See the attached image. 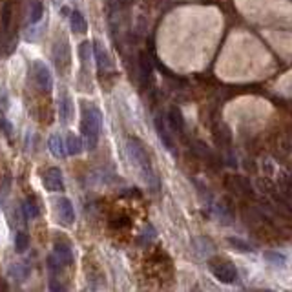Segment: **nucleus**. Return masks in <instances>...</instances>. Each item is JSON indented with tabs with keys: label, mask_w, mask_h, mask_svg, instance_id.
Returning <instances> with one entry per match:
<instances>
[{
	"label": "nucleus",
	"mask_w": 292,
	"mask_h": 292,
	"mask_svg": "<svg viewBox=\"0 0 292 292\" xmlns=\"http://www.w3.org/2000/svg\"><path fill=\"white\" fill-rule=\"evenodd\" d=\"M126 152H128V155H130L132 163L137 166L139 173L142 175V179H144L146 185H148L154 192L159 190V179H157L154 168H152L150 155H148V152H146L144 144H142L137 137H130L126 142Z\"/></svg>",
	"instance_id": "1"
},
{
	"label": "nucleus",
	"mask_w": 292,
	"mask_h": 292,
	"mask_svg": "<svg viewBox=\"0 0 292 292\" xmlns=\"http://www.w3.org/2000/svg\"><path fill=\"white\" fill-rule=\"evenodd\" d=\"M100 128H102V114L100 110L95 106H88L84 112H82V137H84V144L90 152H93L97 148V142H99L100 135Z\"/></svg>",
	"instance_id": "2"
},
{
	"label": "nucleus",
	"mask_w": 292,
	"mask_h": 292,
	"mask_svg": "<svg viewBox=\"0 0 292 292\" xmlns=\"http://www.w3.org/2000/svg\"><path fill=\"white\" fill-rule=\"evenodd\" d=\"M208 269L210 272L215 276V279H219L221 283H234L237 279V270L230 261L212 260L208 265Z\"/></svg>",
	"instance_id": "3"
},
{
	"label": "nucleus",
	"mask_w": 292,
	"mask_h": 292,
	"mask_svg": "<svg viewBox=\"0 0 292 292\" xmlns=\"http://www.w3.org/2000/svg\"><path fill=\"white\" fill-rule=\"evenodd\" d=\"M33 77H35L36 86L41 88L42 91H46V93L53 86V79H51L50 68H48L44 62H41V60H35V62H33Z\"/></svg>",
	"instance_id": "4"
},
{
	"label": "nucleus",
	"mask_w": 292,
	"mask_h": 292,
	"mask_svg": "<svg viewBox=\"0 0 292 292\" xmlns=\"http://www.w3.org/2000/svg\"><path fill=\"white\" fill-rule=\"evenodd\" d=\"M51 59H53V64L57 66V69H60V71L69 64V48L68 42L64 41V39H59L57 42H53Z\"/></svg>",
	"instance_id": "5"
},
{
	"label": "nucleus",
	"mask_w": 292,
	"mask_h": 292,
	"mask_svg": "<svg viewBox=\"0 0 292 292\" xmlns=\"http://www.w3.org/2000/svg\"><path fill=\"white\" fill-rule=\"evenodd\" d=\"M57 215H59V221L66 227L75 223V210H73L71 201L66 199V197H60L57 201Z\"/></svg>",
	"instance_id": "6"
},
{
	"label": "nucleus",
	"mask_w": 292,
	"mask_h": 292,
	"mask_svg": "<svg viewBox=\"0 0 292 292\" xmlns=\"http://www.w3.org/2000/svg\"><path fill=\"white\" fill-rule=\"evenodd\" d=\"M42 182L50 192H62L64 190V181H62V172L59 168H50L46 170L42 175Z\"/></svg>",
	"instance_id": "7"
},
{
	"label": "nucleus",
	"mask_w": 292,
	"mask_h": 292,
	"mask_svg": "<svg viewBox=\"0 0 292 292\" xmlns=\"http://www.w3.org/2000/svg\"><path fill=\"white\" fill-rule=\"evenodd\" d=\"M53 256L64 265V267L71 265V261H73L71 245H69L66 239H57V241L53 243Z\"/></svg>",
	"instance_id": "8"
},
{
	"label": "nucleus",
	"mask_w": 292,
	"mask_h": 292,
	"mask_svg": "<svg viewBox=\"0 0 292 292\" xmlns=\"http://www.w3.org/2000/svg\"><path fill=\"white\" fill-rule=\"evenodd\" d=\"M93 53H95V62L100 71H112V69H114V59H112L108 51L104 50V46L95 44L93 46Z\"/></svg>",
	"instance_id": "9"
},
{
	"label": "nucleus",
	"mask_w": 292,
	"mask_h": 292,
	"mask_svg": "<svg viewBox=\"0 0 292 292\" xmlns=\"http://www.w3.org/2000/svg\"><path fill=\"white\" fill-rule=\"evenodd\" d=\"M154 123H155V130H157V133H159V139L163 141V144L166 146V150L172 152V154H175V144H173L172 133L168 132V126L164 124L163 117H161V115H157Z\"/></svg>",
	"instance_id": "10"
},
{
	"label": "nucleus",
	"mask_w": 292,
	"mask_h": 292,
	"mask_svg": "<svg viewBox=\"0 0 292 292\" xmlns=\"http://www.w3.org/2000/svg\"><path fill=\"white\" fill-rule=\"evenodd\" d=\"M168 124H170V128H172L173 132H177V133L185 132V117H182L181 110H179L177 106H172V108H170Z\"/></svg>",
	"instance_id": "11"
},
{
	"label": "nucleus",
	"mask_w": 292,
	"mask_h": 292,
	"mask_svg": "<svg viewBox=\"0 0 292 292\" xmlns=\"http://www.w3.org/2000/svg\"><path fill=\"white\" fill-rule=\"evenodd\" d=\"M48 148H50L51 154H53L55 157H59V159L66 155V146H64L62 137H60L59 133L50 135V139H48Z\"/></svg>",
	"instance_id": "12"
},
{
	"label": "nucleus",
	"mask_w": 292,
	"mask_h": 292,
	"mask_svg": "<svg viewBox=\"0 0 292 292\" xmlns=\"http://www.w3.org/2000/svg\"><path fill=\"white\" fill-rule=\"evenodd\" d=\"M69 22H71V29L75 33H86L88 29V22H86V18H84V15L81 13V11H71L69 13Z\"/></svg>",
	"instance_id": "13"
},
{
	"label": "nucleus",
	"mask_w": 292,
	"mask_h": 292,
	"mask_svg": "<svg viewBox=\"0 0 292 292\" xmlns=\"http://www.w3.org/2000/svg\"><path fill=\"white\" fill-rule=\"evenodd\" d=\"M27 15H29V24L41 22L42 15H44V4L41 0H31L29 8H27Z\"/></svg>",
	"instance_id": "14"
},
{
	"label": "nucleus",
	"mask_w": 292,
	"mask_h": 292,
	"mask_svg": "<svg viewBox=\"0 0 292 292\" xmlns=\"http://www.w3.org/2000/svg\"><path fill=\"white\" fill-rule=\"evenodd\" d=\"M39 214H41V208L36 205V201L33 197H27L22 203V215L26 219H35L39 217Z\"/></svg>",
	"instance_id": "15"
},
{
	"label": "nucleus",
	"mask_w": 292,
	"mask_h": 292,
	"mask_svg": "<svg viewBox=\"0 0 292 292\" xmlns=\"http://www.w3.org/2000/svg\"><path fill=\"white\" fill-rule=\"evenodd\" d=\"M66 154L69 155H79L82 152V148H84V144H82V141L79 139L77 135H73V133H69L68 137H66Z\"/></svg>",
	"instance_id": "16"
},
{
	"label": "nucleus",
	"mask_w": 292,
	"mask_h": 292,
	"mask_svg": "<svg viewBox=\"0 0 292 292\" xmlns=\"http://www.w3.org/2000/svg\"><path fill=\"white\" fill-rule=\"evenodd\" d=\"M69 117H71V99L66 93H62L60 95V119H62V123H68Z\"/></svg>",
	"instance_id": "17"
},
{
	"label": "nucleus",
	"mask_w": 292,
	"mask_h": 292,
	"mask_svg": "<svg viewBox=\"0 0 292 292\" xmlns=\"http://www.w3.org/2000/svg\"><path fill=\"white\" fill-rule=\"evenodd\" d=\"M9 274H11L17 281H22V279L27 278V274H29V267H26L24 263H13L9 267Z\"/></svg>",
	"instance_id": "18"
},
{
	"label": "nucleus",
	"mask_w": 292,
	"mask_h": 292,
	"mask_svg": "<svg viewBox=\"0 0 292 292\" xmlns=\"http://www.w3.org/2000/svg\"><path fill=\"white\" fill-rule=\"evenodd\" d=\"M27 245H29V237H27L26 232H17V236H15V248H17L18 252H24L27 248Z\"/></svg>",
	"instance_id": "19"
},
{
	"label": "nucleus",
	"mask_w": 292,
	"mask_h": 292,
	"mask_svg": "<svg viewBox=\"0 0 292 292\" xmlns=\"http://www.w3.org/2000/svg\"><path fill=\"white\" fill-rule=\"evenodd\" d=\"M79 55H81L82 64L88 66L91 60V42H82V44L79 46Z\"/></svg>",
	"instance_id": "20"
},
{
	"label": "nucleus",
	"mask_w": 292,
	"mask_h": 292,
	"mask_svg": "<svg viewBox=\"0 0 292 292\" xmlns=\"http://www.w3.org/2000/svg\"><path fill=\"white\" fill-rule=\"evenodd\" d=\"M265 260L270 261L272 265H278V267H283V265L287 263V258L279 252H265Z\"/></svg>",
	"instance_id": "21"
},
{
	"label": "nucleus",
	"mask_w": 292,
	"mask_h": 292,
	"mask_svg": "<svg viewBox=\"0 0 292 292\" xmlns=\"http://www.w3.org/2000/svg\"><path fill=\"white\" fill-rule=\"evenodd\" d=\"M141 73H142V79L148 81L152 75V66H150V60L146 59V55H141Z\"/></svg>",
	"instance_id": "22"
},
{
	"label": "nucleus",
	"mask_w": 292,
	"mask_h": 292,
	"mask_svg": "<svg viewBox=\"0 0 292 292\" xmlns=\"http://www.w3.org/2000/svg\"><path fill=\"white\" fill-rule=\"evenodd\" d=\"M228 243H230L232 246H236V248H239L241 252H248V250H250V245H246V243L241 241V239H234V237H230V239H228Z\"/></svg>",
	"instance_id": "23"
},
{
	"label": "nucleus",
	"mask_w": 292,
	"mask_h": 292,
	"mask_svg": "<svg viewBox=\"0 0 292 292\" xmlns=\"http://www.w3.org/2000/svg\"><path fill=\"white\" fill-rule=\"evenodd\" d=\"M9 18H11V6L6 4L4 13H2V22H4V27H8V26H9Z\"/></svg>",
	"instance_id": "24"
},
{
	"label": "nucleus",
	"mask_w": 292,
	"mask_h": 292,
	"mask_svg": "<svg viewBox=\"0 0 292 292\" xmlns=\"http://www.w3.org/2000/svg\"><path fill=\"white\" fill-rule=\"evenodd\" d=\"M53 2H57V4H59V2H60V0H53Z\"/></svg>",
	"instance_id": "25"
}]
</instances>
